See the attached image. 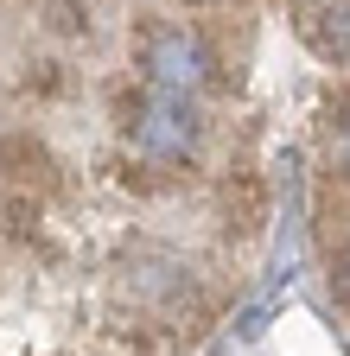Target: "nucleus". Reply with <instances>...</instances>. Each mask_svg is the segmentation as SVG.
I'll list each match as a JSON object with an SVG mask.
<instances>
[{"mask_svg": "<svg viewBox=\"0 0 350 356\" xmlns=\"http://www.w3.org/2000/svg\"><path fill=\"white\" fill-rule=\"evenodd\" d=\"M331 267H337V293H344V305H350V242L337 248V261H331Z\"/></svg>", "mask_w": 350, "mask_h": 356, "instance_id": "20e7f679", "label": "nucleus"}, {"mask_svg": "<svg viewBox=\"0 0 350 356\" xmlns=\"http://www.w3.org/2000/svg\"><path fill=\"white\" fill-rule=\"evenodd\" d=\"M198 140V127H191V108L185 96H172V89H147V96L134 102V121H127V147L141 153L147 172H172Z\"/></svg>", "mask_w": 350, "mask_h": 356, "instance_id": "f257e3e1", "label": "nucleus"}, {"mask_svg": "<svg viewBox=\"0 0 350 356\" xmlns=\"http://www.w3.org/2000/svg\"><path fill=\"white\" fill-rule=\"evenodd\" d=\"M141 70H147V89L185 96V89H198L210 76V44L191 26H153L147 44H141Z\"/></svg>", "mask_w": 350, "mask_h": 356, "instance_id": "f03ea898", "label": "nucleus"}, {"mask_svg": "<svg viewBox=\"0 0 350 356\" xmlns=\"http://www.w3.org/2000/svg\"><path fill=\"white\" fill-rule=\"evenodd\" d=\"M331 165H337V172H350V108L331 121Z\"/></svg>", "mask_w": 350, "mask_h": 356, "instance_id": "7ed1b4c3", "label": "nucleus"}]
</instances>
